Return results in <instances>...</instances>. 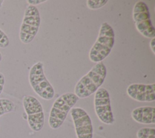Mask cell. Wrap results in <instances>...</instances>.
<instances>
[{"label":"cell","mask_w":155,"mask_h":138,"mask_svg":"<svg viewBox=\"0 0 155 138\" xmlns=\"http://www.w3.org/2000/svg\"><path fill=\"white\" fill-rule=\"evenodd\" d=\"M127 93L130 98L138 102H153L155 100V83L131 84L128 86Z\"/></svg>","instance_id":"30bf717a"},{"label":"cell","mask_w":155,"mask_h":138,"mask_svg":"<svg viewBox=\"0 0 155 138\" xmlns=\"http://www.w3.org/2000/svg\"><path fill=\"white\" fill-rule=\"evenodd\" d=\"M22 104L30 128L36 132L41 131L44 126L45 118L40 102L33 96L25 95L23 97Z\"/></svg>","instance_id":"52a82bcc"},{"label":"cell","mask_w":155,"mask_h":138,"mask_svg":"<svg viewBox=\"0 0 155 138\" xmlns=\"http://www.w3.org/2000/svg\"><path fill=\"white\" fill-rule=\"evenodd\" d=\"M107 76V68L101 61L96 63L90 71L76 83L74 94L79 98L89 97L100 88Z\"/></svg>","instance_id":"6da1fadb"},{"label":"cell","mask_w":155,"mask_h":138,"mask_svg":"<svg viewBox=\"0 0 155 138\" xmlns=\"http://www.w3.org/2000/svg\"><path fill=\"white\" fill-rule=\"evenodd\" d=\"M107 2V0H88L87 5L90 9H98L104 6Z\"/></svg>","instance_id":"5bb4252c"},{"label":"cell","mask_w":155,"mask_h":138,"mask_svg":"<svg viewBox=\"0 0 155 138\" xmlns=\"http://www.w3.org/2000/svg\"><path fill=\"white\" fill-rule=\"evenodd\" d=\"M2 55L1 53L0 52V62L2 61Z\"/></svg>","instance_id":"ffe728a7"},{"label":"cell","mask_w":155,"mask_h":138,"mask_svg":"<svg viewBox=\"0 0 155 138\" xmlns=\"http://www.w3.org/2000/svg\"><path fill=\"white\" fill-rule=\"evenodd\" d=\"M94 105L95 112L99 119L105 124H113L114 117L111 110L110 95L105 88H99L96 91Z\"/></svg>","instance_id":"ba28073f"},{"label":"cell","mask_w":155,"mask_h":138,"mask_svg":"<svg viewBox=\"0 0 155 138\" xmlns=\"http://www.w3.org/2000/svg\"><path fill=\"white\" fill-rule=\"evenodd\" d=\"M137 138H155V128L143 127L137 132Z\"/></svg>","instance_id":"4fadbf2b"},{"label":"cell","mask_w":155,"mask_h":138,"mask_svg":"<svg viewBox=\"0 0 155 138\" xmlns=\"http://www.w3.org/2000/svg\"><path fill=\"white\" fill-rule=\"evenodd\" d=\"M150 47H151V49L152 52L154 54L155 53V37L151 38V40L150 41Z\"/></svg>","instance_id":"ac0fdd59"},{"label":"cell","mask_w":155,"mask_h":138,"mask_svg":"<svg viewBox=\"0 0 155 138\" xmlns=\"http://www.w3.org/2000/svg\"><path fill=\"white\" fill-rule=\"evenodd\" d=\"M9 44L8 36L0 29V48H6Z\"/></svg>","instance_id":"9a60e30c"},{"label":"cell","mask_w":155,"mask_h":138,"mask_svg":"<svg viewBox=\"0 0 155 138\" xmlns=\"http://www.w3.org/2000/svg\"><path fill=\"white\" fill-rule=\"evenodd\" d=\"M29 83L35 92L44 100H51L54 95V90L47 79L41 61L33 64L29 72Z\"/></svg>","instance_id":"277c9868"},{"label":"cell","mask_w":155,"mask_h":138,"mask_svg":"<svg viewBox=\"0 0 155 138\" xmlns=\"http://www.w3.org/2000/svg\"><path fill=\"white\" fill-rule=\"evenodd\" d=\"M79 98L72 92H66L56 99L51 108L48 124L51 128L56 129L64 123L68 113L73 108Z\"/></svg>","instance_id":"3957f363"},{"label":"cell","mask_w":155,"mask_h":138,"mask_svg":"<svg viewBox=\"0 0 155 138\" xmlns=\"http://www.w3.org/2000/svg\"><path fill=\"white\" fill-rule=\"evenodd\" d=\"M131 117L134 121L142 124L155 123V108L154 106H141L134 109Z\"/></svg>","instance_id":"8fae6325"},{"label":"cell","mask_w":155,"mask_h":138,"mask_svg":"<svg viewBox=\"0 0 155 138\" xmlns=\"http://www.w3.org/2000/svg\"><path fill=\"white\" fill-rule=\"evenodd\" d=\"M70 114L78 138H93V128L90 117L82 108H73Z\"/></svg>","instance_id":"9c48e42d"},{"label":"cell","mask_w":155,"mask_h":138,"mask_svg":"<svg viewBox=\"0 0 155 138\" xmlns=\"http://www.w3.org/2000/svg\"><path fill=\"white\" fill-rule=\"evenodd\" d=\"M148 7L142 1H137L133 10V18L137 31L144 37H155V29L153 27Z\"/></svg>","instance_id":"8992f818"},{"label":"cell","mask_w":155,"mask_h":138,"mask_svg":"<svg viewBox=\"0 0 155 138\" xmlns=\"http://www.w3.org/2000/svg\"><path fill=\"white\" fill-rule=\"evenodd\" d=\"M5 85V77L2 73L0 72V95L2 92Z\"/></svg>","instance_id":"2e32d148"},{"label":"cell","mask_w":155,"mask_h":138,"mask_svg":"<svg viewBox=\"0 0 155 138\" xmlns=\"http://www.w3.org/2000/svg\"><path fill=\"white\" fill-rule=\"evenodd\" d=\"M16 109V105L15 103L6 98H0V117L12 112Z\"/></svg>","instance_id":"7c38bea8"},{"label":"cell","mask_w":155,"mask_h":138,"mask_svg":"<svg viewBox=\"0 0 155 138\" xmlns=\"http://www.w3.org/2000/svg\"><path fill=\"white\" fill-rule=\"evenodd\" d=\"M114 43V32L111 26L106 22L100 27L98 37L89 52V58L93 63L104 60L110 53Z\"/></svg>","instance_id":"7a4b0ae2"},{"label":"cell","mask_w":155,"mask_h":138,"mask_svg":"<svg viewBox=\"0 0 155 138\" xmlns=\"http://www.w3.org/2000/svg\"><path fill=\"white\" fill-rule=\"evenodd\" d=\"M41 24V17L36 6L27 7L19 30V39L24 44L32 41L37 34Z\"/></svg>","instance_id":"5b68a950"},{"label":"cell","mask_w":155,"mask_h":138,"mask_svg":"<svg viewBox=\"0 0 155 138\" xmlns=\"http://www.w3.org/2000/svg\"><path fill=\"white\" fill-rule=\"evenodd\" d=\"M47 0H28L27 2L31 5L35 6V5H38L41 3H44L46 2Z\"/></svg>","instance_id":"e0dca14e"},{"label":"cell","mask_w":155,"mask_h":138,"mask_svg":"<svg viewBox=\"0 0 155 138\" xmlns=\"http://www.w3.org/2000/svg\"><path fill=\"white\" fill-rule=\"evenodd\" d=\"M3 2H4V1H0V8L1 7V6L2 5V4H3Z\"/></svg>","instance_id":"d6986e66"}]
</instances>
